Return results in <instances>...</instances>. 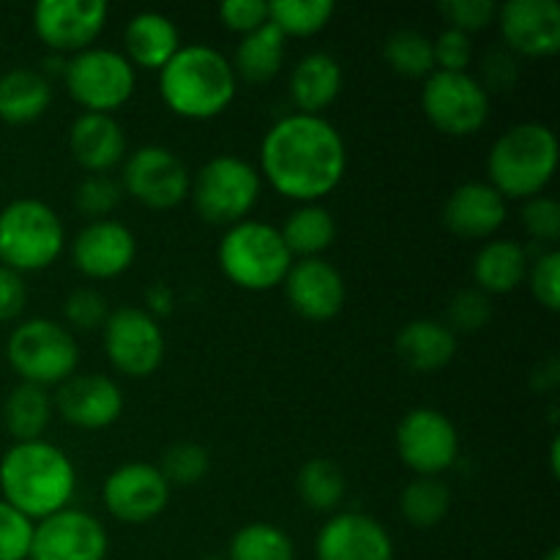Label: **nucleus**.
<instances>
[{"mask_svg":"<svg viewBox=\"0 0 560 560\" xmlns=\"http://www.w3.org/2000/svg\"><path fill=\"white\" fill-rule=\"evenodd\" d=\"M284 63V36L277 25L266 22L255 33L241 38L235 49V69L246 82H271Z\"/></svg>","mask_w":560,"mask_h":560,"instance_id":"nucleus-30","label":"nucleus"},{"mask_svg":"<svg viewBox=\"0 0 560 560\" xmlns=\"http://www.w3.org/2000/svg\"><path fill=\"white\" fill-rule=\"evenodd\" d=\"M33 520L0 498V560H27L33 545Z\"/></svg>","mask_w":560,"mask_h":560,"instance_id":"nucleus-40","label":"nucleus"},{"mask_svg":"<svg viewBox=\"0 0 560 560\" xmlns=\"http://www.w3.org/2000/svg\"><path fill=\"white\" fill-rule=\"evenodd\" d=\"M27 304V288L22 273L0 266V323H9L22 315Z\"/></svg>","mask_w":560,"mask_h":560,"instance_id":"nucleus-47","label":"nucleus"},{"mask_svg":"<svg viewBox=\"0 0 560 560\" xmlns=\"http://www.w3.org/2000/svg\"><path fill=\"white\" fill-rule=\"evenodd\" d=\"M279 235H282L290 255L299 257V260H310V257H320L334 244L337 222L326 208L310 202V206H301L299 211L290 213Z\"/></svg>","mask_w":560,"mask_h":560,"instance_id":"nucleus-29","label":"nucleus"},{"mask_svg":"<svg viewBox=\"0 0 560 560\" xmlns=\"http://www.w3.org/2000/svg\"><path fill=\"white\" fill-rule=\"evenodd\" d=\"M124 189L153 211H170L189 197L191 178L178 153L164 145H142L126 159Z\"/></svg>","mask_w":560,"mask_h":560,"instance_id":"nucleus-13","label":"nucleus"},{"mask_svg":"<svg viewBox=\"0 0 560 560\" xmlns=\"http://www.w3.org/2000/svg\"><path fill=\"white\" fill-rule=\"evenodd\" d=\"M299 495L312 512H334L345 498V474L331 459L315 457L306 459L299 470Z\"/></svg>","mask_w":560,"mask_h":560,"instance_id":"nucleus-33","label":"nucleus"},{"mask_svg":"<svg viewBox=\"0 0 560 560\" xmlns=\"http://www.w3.org/2000/svg\"><path fill=\"white\" fill-rule=\"evenodd\" d=\"M523 224L530 238L541 244H556L560 238V202L545 195L530 197L523 206Z\"/></svg>","mask_w":560,"mask_h":560,"instance_id":"nucleus-43","label":"nucleus"},{"mask_svg":"<svg viewBox=\"0 0 560 560\" xmlns=\"http://www.w3.org/2000/svg\"><path fill=\"white\" fill-rule=\"evenodd\" d=\"M206 560H222V558H206Z\"/></svg>","mask_w":560,"mask_h":560,"instance_id":"nucleus-53","label":"nucleus"},{"mask_svg":"<svg viewBox=\"0 0 560 560\" xmlns=\"http://www.w3.org/2000/svg\"><path fill=\"white\" fill-rule=\"evenodd\" d=\"M421 109L443 135L470 137L490 118V93L468 71H432L421 91Z\"/></svg>","mask_w":560,"mask_h":560,"instance_id":"nucleus-10","label":"nucleus"},{"mask_svg":"<svg viewBox=\"0 0 560 560\" xmlns=\"http://www.w3.org/2000/svg\"><path fill=\"white\" fill-rule=\"evenodd\" d=\"M492 320V301L490 295L481 293L479 288H465L452 295L446 306V326L448 331L457 334H476Z\"/></svg>","mask_w":560,"mask_h":560,"instance_id":"nucleus-38","label":"nucleus"},{"mask_svg":"<svg viewBox=\"0 0 560 560\" xmlns=\"http://www.w3.org/2000/svg\"><path fill=\"white\" fill-rule=\"evenodd\" d=\"M517 60L509 52H490L485 60V91H509L517 82Z\"/></svg>","mask_w":560,"mask_h":560,"instance_id":"nucleus-48","label":"nucleus"},{"mask_svg":"<svg viewBox=\"0 0 560 560\" xmlns=\"http://www.w3.org/2000/svg\"><path fill=\"white\" fill-rule=\"evenodd\" d=\"M219 266L235 288L266 293L284 282L293 255L277 228L244 219L224 233L219 244Z\"/></svg>","mask_w":560,"mask_h":560,"instance_id":"nucleus-5","label":"nucleus"},{"mask_svg":"<svg viewBox=\"0 0 560 560\" xmlns=\"http://www.w3.org/2000/svg\"><path fill=\"white\" fill-rule=\"evenodd\" d=\"M5 355L22 383L42 388L69 381L71 375H77L80 364L74 334L47 317H33L16 326L9 337Z\"/></svg>","mask_w":560,"mask_h":560,"instance_id":"nucleus-7","label":"nucleus"},{"mask_svg":"<svg viewBox=\"0 0 560 560\" xmlns=\"http://www.w3.org/2000/svg\"><path fill=\"white\" fill-rule=\"evenodd\" d=\"M284 295L290 306L306 320H331L345 306V279L331 262L323 257L310 260H293L288 277H284Z\"/></svg>","mask_w":560,"mask_h":560,"instance_id":"nucleus-20","label":"nucleus"},{"mask_svg":"<svg viewBox=\"0 0 560 560\" xmlns=\"http://www.w3.org/2000/svg\"><path fill=\"white\" fill-rule=\"evenodd\" d=\"M342 91V66L328 52H312L290 74V96L304 115H320Z\"/></svg>","mask_w":560,"mask_h":560,"instance_id":"nucleus-26","label":"nucleus"},{"mask_svg":"<svg viewBox=\"0 0 560 560\" xmlns=\"http://www.w3.org/2000/svg\"><path fill=\"white\" fill-rule=\"evenodd\" d=\"M104 0H42L33 9L36 36L55 52H82L107 25Z\"/></svg>","mask_w":560,"mask_h":560,"instance_id":"nucleus-15","label":"nucleus"},{"mask_svg":"<svg viewBox=\"0 0 560 560\" xmlns=\"http://www.w3.org/2000/svg\"><path fill=\"white\" fill-rule=\"evenodd\" d=\"M49 416H52V399L47 388L33 386V383H20L14 392L5 397L3 421L9 435L16 443L42 441V432L47 430Z\"/></svg>","mask_w":560,"mask_h":560,"instance_id":"nucleus-31","label":"nucleus"},{"mask_svg":"<svg viewBox=\"0 0 560 560\" xmlns=\"http://www.w3.org/2000/svg\"><path fill=\"white\" fill-rule=\"evenodd\" d=\"M315 556L317 560H394V541L370 514L342 512L320 528Z\"/></svg>","mask_w":560,"mask_h":560,"instance_id":"nucleus-18","label":"nucleus"},{"mask_svg":"<svg viewBox=\"0 0 560 560\" xmlns=\"http://www.w3.org/2000/svg\"><path fill=\"white\" fill-rule=\"evenodd\" d=\"M63 315L77 331H96V328H104V323H107L109 317L107 299H104L98 290L77 288L74 293H69V299H66Z\"/></svg>","mask_w":560,"mask_h":560,"instance_id":"nucleus-41","label":"nucleus"},{"mask_svg":"<svg viewBox=\"0 0 560 560\" xmlns=\"http://www.w3.org/2000/svg\"><path fill=\"white\" fill-rule=\"evenodd\" d=\"M558 383H560L558 359H547L545 364H539L534 370V381H530V386H534L536 392H552V388H558Z\"/></svg>","mask_w":560,"mask_h":560,"instance_id":"nucleus-50","label":"nucleus"},{"mask_svg":"<svg viewBox=\"0 0 560 560\" xmlns=\"http://www.w3.org/2000/svg\"><path fill=\"white\" fill-rule=\"evenodd\" d=\"M506 200L485 180H468L457 186L443 206V222L454 235L481 241L495 235L506 222Z\"/></svg>","mask_w":560,"mask_h":560,"instance_id":"nucleus-22","label":"nucleus"},{"mask_svg":"<svg viewBox=\"0 0 560 560\" xmlns=\"http://www.w3.org/2000/svg\"><path fill=\"white\" fill-rule=\"evenodd\" d=\"M228 560H295V547L277 525L252 523L233 536Z\"/></svg>","mask_w":560,"mask_h":560,"instance_id":"nucleus-36","label":"nucleus"},{"mask_svg":"<svg viewBox=\"0 0 560 560\" xmlns=\"http://www.w3.org/2000/svg\"><path fill=\"white\" fill-rule=\"evenodd\" d=\"M528 255L517 241H487L474 260L476 288L487 295H506L528 277Z\"/></svg>","mask_w":560,"mask_h":560,"instance_id":"nucleus-27","label":"nucleus"},{"mask_svg":"<svg viewBox=\"0 0 560 560\" xmlns=\"http://www.w3.org/2000/svg\"><path fill=\"white\" fill-rule=\"evenodd\" d=\"M52 88L42 71L11 69L0 77V120L11 126L33 124L47 113Z\"/></svg>","mask_w":560,"mask_h":560,"instance_id":"nucleus-28","label":"nucleus"},{"mask_svg":"<svg viewBox=\"0 0 560 560\" xmlns=\"http://www.w3.org/2000/svg\"><path fill=\"white\" fill-rule=\"evenodd\" d=\"M63 241L58 213L36 197H20L0 211V262L11 271H44L60 257Z\"/></svg>","mask_w":560,"mask_h":560,"instance_id":"nucleus-6","label":"nucleus"},{"mask_svg":"<svg viewBox=\"0 0 560 560\" xmlns=\"http://www.w3.org/2000/svg\"><path fill=\"white\" fill-rule=\"evenodd\" d=\"M69 148L74 162L91 175H107L115 164L124 162L126 135L113 115L82 113L71 124Z\"/></svg>","mask_w":560,"mask_h":560,"instance_id":"nucleus-23","label":"nucleus"},{"mask_svg":"<svg viewBox=\"0 0 560 560\" xmlns=\"http://www.w3.org/2000/svg\"><path fill=\"white\" fill-rule=\"evenodd\" d=\"M164 334L156 317L140 306H120L104 323V350L109 364L126 377H148L164 361Z\"/></svg>","mask_w":560,"mask_h":560,"instance_id":"nucleus-11","label":"nucleus"},{"mask_svg":"<svg viewBox=\"0 0 560 560\" xmlns=\"http://www.w3.org/2000/svg\"><path fill=\"white\" fill-rule=\"evenodd\" d=\"M443 20L459 33H479L498 16L495 0H443Z\"/></svg>","mask_w":560,"mask_h":560,"instance_id":"nucleus-42","label":"nucleus"},{"mask_svg":"<svg viewBox=\"0 0 560 560\" xmlns=\"http://www.w3.org/2000/svg\"><path fill=\"white\" fill-rule=\"evenodd\" d=\"M66 88L88 113L109 115L124 107L137 88L135 66L126 55L104 47H88L66 63Z\"/></svg>","mask_w":560,"mask_h":560,"instance_id":"nucleus-9","label":"nucleus"},{"mask_svg":"<svg viewBox=\"0 0 560 560\" xmlns=\"http://www.w3.org/2000/svg\"><path fill=\"white\" fill-rule=\"evenodd\" d=\"M104 506L115 520L142 525L156 520L170 503V485L156 465L129 463L115 468L104 481Z\"/></svg>","mask_w":560,"mask_h":560,"instance_id":"nucleus-16","label":"nucleus"},{"mask_svg":"<svg viewBox=\"0 0 560 560\" xmlns=\"http://www.w3.org/2000/svg\"><path fill=\"white\" fill-rule=\"evenodd\" d=\"M397 452L416 476L446 474L459 457L457 427L435 408L410 410L397 427Z\"/></svg>","mask_w":560,"mask_h":560,"instance_id":"nucleus-12","label":"nucleus"},{"mask_svg":"<svg viewBox=\"0 0 560 560\" xmlns=\"http://www.w3.org/2000/svg\"><path fill=\"white\" fill-rule=\"evenodd\" d=\"M77 470L63 448L47 441L14 443L0 459V492L27 520H47L69 509Z\"/></svg>","mask_w":560,"mask_h":560,"instance_id":"nucleus-2","label":"nucleus"},{"mask_svg":"<svg viewBox=\"0 0 560 560\" xmlns=\"http://www.w3.org/2000/svg\"><path fill=\"white\" fill-rule=\"evenodd\" d=\"M107 547V530L93 514L63 509L36 525L27 560H104Z\"/></svg>","mask_w":560,"mask_h":560,"instance_id":"nucleus-14","label":"nucleus"},{"mask_svg":"<svg viewBox=\"0 0 560 560\" xmlns=\"http://www.w3.org/2000/svg\"><path fill=\"white\" fill-rule=\"evenodd\" d=\"M457 353V337L441 320H413L397 334V355L419 375L441 372Z\"/></svg>","mask_w":560,"mask_h":560,"instance_id":"nucleus-25","label":"nucleus"},{"mask_svg":"<svg viewBox=\"0 0 560 560\" xmlns=\"http://www.w3.org/2000/svg\"><path fill=\"white\" fill-rule=\"evenodd\" d=\"M545 560H560V550H558V547H552V550L545 556Z\"/></svg>","mask_w":560,"mask_h":560,"instance_id":"nucleus-52","label":"nucleus"},{"mask_svg":"<svg viewBox=\"0 0 560 560\" xmlns=\"http://www.w3.org/2000/svg\"><path fill=\"white\" fill-rule=\"evenodd\" d=\"M432 55H435V71L463 74V71H468L470 60H474V44H470L468 33L446 27V31L432 42Z\"/></svg>","mask_w":560,"mask_h":560,"instance_id":"nucleus-45","label":"nucleus"},{"mask_svg":"<svg viewBox=\"0 0 560 560\" xmlns=\"http://www.w3.org/2000/svg\"><path fill=\"white\" fill-rule=\"evenodd\" d=\"M503 42L525 58H550L560 49V5L556 0H509L498 9Z\"/></svg>","mask_w":560,"mask_h":560,"instance_id":"nucleus-17","label":"nucleus"},{"mask_svg":"<svg viewBox=\"0 0 560 560\" xmlns=\"http://www.w3.org/2000/svg\"><path fill=\"white\" fill-rule=\"evenodd\" d=\"M383 58L397 74L410 80H427L435 71V55L432 42L421 31L413 27H399L383 42Z\"/></svg>","mask_w":560,"mask_h":560,"instance_id":"nucleus-34","label":"nucleus"},{"mask_svg":"<svg viewBox=\"0 0 560 560\" xmlns=\"http://www.w3.org/2000/svg\"><path fill=\"white\" fill-rule=\"evenodd\" d=\"M348 148L337 126L323 115L293 113L266 131L260 170L282 197L304 206L331 195L345 178Z\"/></svg>","mask_w":560,"mask_h":560,"instance_id":"nucleus-1","label":"nucleus"},{"mask_svg":"<svg viewBox=\"0 0 560 560\" xmlns=\"http://www.w3.org/2000/svg\"><path fill=\"white\" fill-rule=\"evenodd\" d=\"M145 304H148V315L156 317V315H167V312H173V290L167 288V284L156 282L148 288L145 293Z\"/></svg>","mask_w":560,"mask_h":560,"instance_id":"nucleus-49","label":"nucleus"},{"mask_svg":"<svg viewBox=\"0 0 560 560\" xmlns=\"http://www.w3.org/2000/svg\"><path fill=\"white\" fill-rule=\"evenodd\" d=\"M219 16L224 27L249 36L268 22V3L266 0H224L219 5Z\"/></svg>","mask_w":560,"mask_h":560,"instance_id":"nucleus-46","label":"nucleus"},{"mask_svg":"<svg viewBox=\"0 0 560 560\" xmlns=\"http://www.w3.org/2000/svg\"><path fill=\"white\" fill-rule=\"evenodd\" d=\"M159 93L180 118H217L235 98L233 63L206 44L180 47L159 71Z\"/></svg>","mask_w":560,"mask_h":560,"instance_id":"nucleus-3","label":"nucleus"},{"mask_svg":"<svg viewBox=\"0 0 560 560\" xmlns=\"http://www.w3.org/2000/svg\"><path fill=\"white\" fill-rule=\"evenodd\" d=\"M191 202L208 224L244 222L260 200V173L246 159L213 156L191 180Z\"/></svg>","mask_w":560,"mask_h":560,"instance_id":"nucleus-8","label":"nucleus"},{"mask_svg":"<svg viewBox=\"0 0 560 560\" xmlns=\"http://www.w3.org/2000/svg\"><path fill=\"white\" fill-rule=\"evenodd\" d=\"M126 60L131 66L162 71L180 49V33L170 16L159 11H140L129 20L124 33Z\"/></svg>","mask_w":560,"mask_h":560,"instance_id":"nucleus-24","label":"nucleus"},{"mask_svg":"<svg viewBox=\"0 0 560 560\" xmlns=\"http://www.w3.org/2000/svg\"><path fill=\"white\" fill-rule=\"evenodd\" d=\"M550 465H552V476H558V441H552V448H550Z\"/></svg>","mask_w":560,"mask_h":560,"instance_id":"nucleus-51","label":"nucleus"},{"mask_svg":"<svg viewBox=\"0 0 560 560\" xmlns=\"http://www.w3.org/2000/svg\"><path fill=\"white\" fill-rule=\"evenodd\" d=\"M211 470V457L202 446L197 443H175L167 452L162 454V465H159V474L164 476L170 487H191L200 485L206 479V474Z\"/></svg>","mask_w":560,"mask_h":560,"instance_id":"nucleus-37","label":"nucleus"},{"mask_svg":"<svg viewBox=\"0 0 560 560\" xmlns=\"http://www.w3.org/2000/svg\"><path fill=\"white\" fill-rule=\"evenodd\" d=\"M63 421L80 430H104L124 413V394L104 375H71L55 394Z\"/></svg>","mask_w":560,"mask_h":560,"instance_id":"nucleus-21","label":"nucleus"},{"mask_svg":"<svg viewBox=\"0 0 560 560\" xmlns=\"http://www.w3.org/2000/svg\"><path fill=\"white\" fill-rule=\"evenodd\" d=\"M120 202V184L109 175H88L74 189V208L91 222L107 219Z\"/></svg>","mask_w":560,"mask_h":560,"instance_id":"nucleus-39","label":"nucleus"},{"mask_svg":"<svg viewBox=\"0 0 560 560\" xmlns=\"http://www.w3.org/2000/svg\"><path fill=\"white\" fill-rule=\"evenodd\" d=\"M452 509V490L441 476H416L399 495V512L413 528H435Z\"/></svg>","mask_w":560,"mask_h":560,"instance_id":"nucleus-32","label":"nucleus"},{"mask_svg":"<svg viewBox=\"0 0 560 560\" xmlns=\"http://www.w3.org/2000/svg\"><path fill=\"white\" fill-rule=\"evenodd\" d=\"M137 255V241L126 224L115 219L88 222L71 244L74 266L91 279H115L129 271Z\"/></svg>","mask_w":560,"mask_h":560,"instance_id":"nucleus-19","label":"nucleus"},{"mask_svg":"<svg viewBox=\"0 0 560 560\" xmlns=\"http://www.w3.org/2000/svg\"><path fill=\"white\" fill-rule=\"evenodd\" d=\"M528 284L534 299L539 301L545 310L556 312L560 304V255L558 252H545L528 266Z\"/></svg>","mask_w":560,"mask_h":560,"instance_id":"nucleus-44","label":"nucleus"},{"mask_svg":"<svg viewBox=\"0 0 560 560\" xmlns=\"http://www.w3.org/2000/svg\"><path fill=\"white\" fill-rule=\"evenodd\" d=\"M337 5L331 0H273L268 3V22L288 36H315L328 25Z\"/></svg>","mask_w":560,"mask_h":560,"instance_id":"nucleus-35","label":"nucleus"},{"mask_svg":"<svg viewBox=\"0 0 560 560\" xmlns=\"http://www.w3.org/2000/svg\"><path fill=\"white\" fill-rule=\"evenodd\" d=\"M558 167L556 131L545 124H520L503 131L487 156L490 186L506 200L541 195Z\"/></svg>","mask_w":560,"mask_h":560,"instance_id":"nucleus-4","label":"nucleus"}]
</instances>
